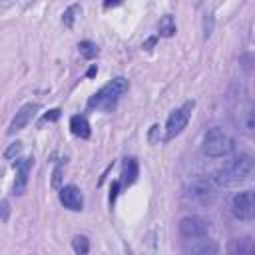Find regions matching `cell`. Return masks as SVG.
<instances>
[{
    "mask_svg": "<svg viewBox=\"0 0 255 255\" xmlns=\"http://www.w3.org/2000/svg\"><path fill=\"white\" fill-rule=\"evenodd\" d=\"M255 169V159L249 153H237L231 159H227L219 169L213 171L211 181L215 185H233L243 179H247Z\"/></svg>",
    "mask_w": 255,
    "mask_h": 255,
    "instance_id": "6da1fadb",
    "label": "cell"
},
{
    "mask_svg": "<svg viewBox=\"0 0 255 255\" xmlns=\"http://www.w3.org/2000/svg\"><path fill=\"white\" fill-rule=\"evenodd\" d=\"M129 84L124 76H118L110 80L106 86H102L90 100H88V110H102V112H112L120 98L128 92Z\"/></svg>",
    "mask_w": 255,
    "mask_h": 255,
    "instance_id": "7a4b0ae2",
    "label": "cell"
},
{
    "mask_svg": "<svg viewBox=\"0 0 255 255\" xmlns=\"http://www.w3.org/2000/svg\"><path fill=\"white\" fill-rule=\"evenodd\" d=\"M235 149V141L229 133H225L219 128H211L205 131L203 141H201V151L207 157H225Z\"/></svg>",
    "mask_w": 255,
    "mask_h": 255,
    "instance_id": "3957f363",
    "label": "cell"
},
{
    "mask_svg": "<svg viewBox=\"0 0 255 255\" xmlns=\"http://www.w3.org/2000/svg\"><path fill=\"white\" fill-rule=\"evenodd\" d=\"M193 108H195V102H193V100H187L185 104H181L179 108H175V110L169 114L167 124H165V141L177 137V135L187 128V124H189V120H191Z\"/></svg>",
    "mask_w": 255,
    "mask_h": 255,
    "instance_id": "277c9868",
    "label": "cell"
},
{
    "mask_svg": "<svg viewBox=\"0 0 255 255\" xmlns=\"http://www.w3.org/2000/svg\"><path fill=\"white\" fill-rule=\"evenodd\" d=\"M229 211L235 219H255V191H239L229 201Z\"/></svg>",
    "mask_w": 255,
    "mask_h": 255,
    "instance_id": "5b68a950",
    "label": "cell"
},
{
    "mask_svg": "<svg viewBox=\"0 0 255 255\" xmlns=\"http://www.w3.org/2000/svg\"><path fill=\"white\" fill-rule=\"evenodd\" d=\"M209 231V221L201 215H187L179 221V233L185 239H193V237H205Z\"/></svg>",
    "mask_w": 255,
    "mask_h": 255,
    "instance_id": "8992f818",
    "label": "cell"
},
{
    "mask_svg": "<svg viewBox=\"0 0 255 255\" xmlns=\"http://www.w3.org/2000/svg\"><path fill=\"white\" fill-rule=\"evenodd\" d=\"M183 253L185 255H219V245L213 239H209L207 235L205 237H193V239L185 241Z\"/></svg>",
    "mask_w": 255,
    "mask_h": 255,
    "instance_id": "52a82bcc",
    "label": "cell"
},
{
    "mask_svg": "<svg viewBox=\"0 0 255 255\" xmlns=\"http://www.w3.org/2000/svg\"><path fill=\"white\" fill-rule=\"evenodd\" d=\"M32 165H34V157H32V155L22 157V159H18V161L14 163V167H16V177H14V185H12V189H14L16 195H22V193L26 191Z\"/></svg>",
    "mask_w": 255,
    "mask_h": 255,
    "instance_id": "ba28073f",
    "label": "cell"
},
{
    "mask_svg": "<svg viewBox=\"0 0 255 255\" xmlns=\"http://www.w3.org/2000/svg\"><path fill=\"white\" fill-rule=\"evenodd\" d=\"M58 197H60V203L70 211H82V207H84V195H82L80 187H76L72 183L62 185L58 191Z\"/></svg>",
    "mask_w": 255,
    "mask_h": 255,
    "instance_id": "9c48e42d",
    "label": "cell"
},
{
    "mask_svg": "<svg viewBox=\"0 0 255 255\" xmlns=\"http://www.w3.org/2000/svg\"><path fill=\"white\" fill-rule=\"evenodd\" d=\"M40 110V106L38 104H24L18 112H16V116L12 118V122H10V126H8V133L12 135V133H16V131H20V129H24L28 124H30V120L34 118V114Z\"/></svg>",
    "mask_w": 255,
    "mask_h": 255,
    "instance_id": "30bf717a",
    "label": "cell"
},
{
    "mask_svg": "<svg viewBox=\"0 0 255 255\" xmlns=\"http://www.w3.org/2000/svg\"><path fill=\"white\" fill-rule=\"evenodd\" d=\"M139 175V165L135 161V157H126L122 163V173H120V187H129Z\"/></svg>",
    "mask_w": 255,
    "mask_h": 255,
    "instance_id": "8fae6325",
    "label": "cell"
},
{
    "mask_svg": "<svg viewBox=\"0 0 255 255\" xmlns=\"http://www.w3.org/2000/svg\"><path fill=\"white\" fill-rule=\"evenodd\" d=\"M213 187H211V181H207V179H197V181H193L191 185H189V189H187V197H191V199H197V201H209L211 197H213Z\"/></svg>",
    "mask_w": 255,
    "mask_h": 255,
    "instance_id": "7c38bea8",
    "label": "cell"
},
{
    "mask_svg": "<svg viewBox=\"0 0 255 255\" xmlns=\"http://www.w3.org/2000/svg\"><path fill=\"white\" fill-rule=\"evenodd\" d=\"M229 253L231 255H255V237L251 235L235 237L229 243Z\"/></svg>",
    "mask_w": 255,
    "mask_h": 255,
    "instance_id": "4fadbf2b",
    "label": "cell"
},
{
    "mask_svg": "<svg viewBox=\"0 0 255 255\" xmlns=\"http://www.w3.org/2000/svg\"><path fill=\"white\" fill-rule=\"evenodd\" d=\"M70 129H72L74 135H78V137H82V139H88L90 133H92L90 122H88V118L82 116V114H76V116L70 118Z\"/></svg>",
    "mask_w": 255,
    "mask_h": 255,
    "instance_id": "5bb4252c",
    "label": "cell"
},
{
    "mask_svg": "<svg viewBox=\"0 0 255 255\" xmlns=\"http://www.w3.org/2000/svg\"><path fill=\"white\" fill-rule=\"evenodd\" d=\"M72 249H74L76 255H88V251H90V239L86 235H74Z\"/></svg>",
    "mask_w": 255,
    "mask_h": 255,
    "instance_id": "9a60e30c",
    "label": "cell"
},
{
    "mask_svg": "<svg viewBox=\"0 0 255 255\" xmlns=\"http://www.w3.org/2000/svg\"><path fill=\"white\" fill-rule=\"evenodd\" d=\"M78 50H80V54L86 58V60H92V58H96L98 56V46L92 42V40H82L80 44H78Z\"/></svg>",
    "mask_w": 255,
    "mask_h": 255,
    "instance_id": "2e32d148",
    "label": "cell"
},
{
    "mask_svg": "<svg viewBox=\"0 0 255 255\" xmlns=\"http://www.w3.org/2000/svg\"><path fill=\"white\" fill-rule=\"evenodd\" d=\"M157 30H159L161 36H173V34H175V22H173V18H171L169 14L163 16V18L159 20V24H157Z\"/></svg>",
    "mask_w": 255,
    "mask_h": 255,
    "instance_id": "e0dca14e",
    "label": "cell"
},
{
    "mask_svg": "<svg viewBox=\"0 0 255 255\" xmlns=\"http://www.w3.org/2000/svg\"><path fill=\"white\" fill-rule=\"evenodd\" d=\"M245 128L249 133L255 135V104H251L247 108V114H245Z\"/></svg>",
    "mask_w": 255,
    "mask_h": 255,
    "instance_id": "ac0fdd59",
    "label": "cell"
},
{
    "mask_svg": "<svg viewBox=\"0 0 255 255\" xmlns=\"http://www.w3.org/2000/svg\"><path fill=\"white\" fill-rule=\"evenodd\" d=\"M76 12H80V6H78V4H72V6H70L66 12H64V16H62V22H64L68 28H72V24H74V18H76L74 14H76Z\"/></svg>",
    "mask_w": 255,
    "mask_h": 255,
    "instance_id": "d6986e66",
    "label": "cell"
},
{
    "mask_svg": "<svg viewBox=\"0 0 255 255\" xmlns=\"http://www.w3.org/2000/svg\"><path fill=\"white\" fill-rule=\"evenodd\" d=\"M20 151H22V143H20V141H14V143H10L8 149L4 151V159H14Z\"/></svg>",
    "mask_w": 255,
    "mask_h": 255,
    "instance_id": "ffe728a7",
    "label": "cell"
},
{
    "mask_svg": "<svg viewBox=\"0 0 255 255\" xmlns=\"http://www.w3.org/2000/svg\"><path fill=\"white\" fill-rule=\"evenodd\" d=\"M58 118H60V110L56 108V110H50L48 114H44L42 120H40V124H44V122H54V120H58Z\"/></svg>",
    "mask_w": 255,
    "mask_h": 255,
    "instance_id": "44dd1931",
    "label": "cell"
},
{
    "mask_svg": "<svg viewBox=\"0 0 255 255\" xmlns=\"http://www.w3.org/2000/svg\"><path fill=\"white\" fill-rule=\"evenodd\" d=\"M60 173H62V163H58L56 169H54V179H52V185L54 187H58V183H60Z\"/></svg>",
    "mask_w": 255,
    "mask_h": 255,
    "instance_id": "7402d4cb",
    "label": "cell"
},
{
    "mask_svg": "<svg viewBox=\"0 0 255 255\" xmlns=\"http://www.w3.org/2000/svg\"><path fill=\"white\" fill-rule=\"evenodd\" d=\"M8 211H10L8 199H2V221H6V219H8Z\"/></svg>",
    "mask_w": 255,
    "mask_h": 255,
    "instance_id": "603a6c76",
    "label": "cell"
}]
</instances>
